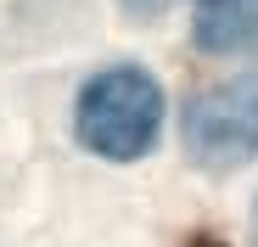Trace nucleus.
Returning a JSON list of instances; mask_svg holds the SVG:
<instances>
[{"mask_svg": "<svg viewBox=\"0 0 258 247\" xmlns=\"http://www.w3.org/2000/svg\"><path fill=\"white\" fill-rule=\"evenodd\" d=\"M79 141L96 157L112 163H135L157 146L163 130V90L146 68H101L90 85L79 90V112H73Z\"/></svg>", "mask_w": 258, "mask_h": 247, "instance_id": "nucleus-1", "label": "nucleus"}, {"mask_svg": "<svg viewBox=\"0 0 258 247\" xmlns=\"http://www.w3.org/2000/svg\"><path fill=\"white\" fill-rule=\"evenodd\" d=\"M180 141H185V157L208 174L247 169L258 157V85L236 79V85L197 90L180 112Z\"/></svg>", "mask_w": 258, "mask_h": 247, "instance_id": "nucleus-2", "label": "nucleus"}, {"mask_svg": "<svg viewBox=\"0 0 258 247\" xmlns=\"http://www.w3.org/2000/svg\"><path fill=\"white\" fill-rule=\"evenodd\" d=\"M191 39L202 56H258V0H197Z\"/></svg>", "mask_w": 258, "mask_h": 247, "instance_id": "nucleus-3", "label": "nucleus"}, {"mask_svg": "<svg viewBox=\"0 0 258 247\" xmlns=\"http://www.w3.org/2000/svg\"><path fill=\"white\" fill-rule=\"evenodd\" d=\"M123 6H129V12H141V17H157L168 0H123Z\"/></svg>", "mask_w": 258, "mask_h": 247, "instance_id": "nucleus-4", "label": "nucleus"}]
</instances>
